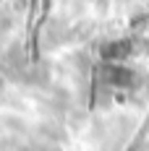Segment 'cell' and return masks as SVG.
Segmentation results:
<instances>
[{"label":"cell","instance_id":"obj_1","mask_svg":"<svg viewBox=\"0 0 149 151\" xmlns=\"http://www.w3.org/2000/svg\"><path fill=\"white\" fill-rule=\"evenodd\" d=\"M144 151H149V146H147V149H144Z\"/></svg>","mask_w":149,"mask_h":151}]
</instances>
